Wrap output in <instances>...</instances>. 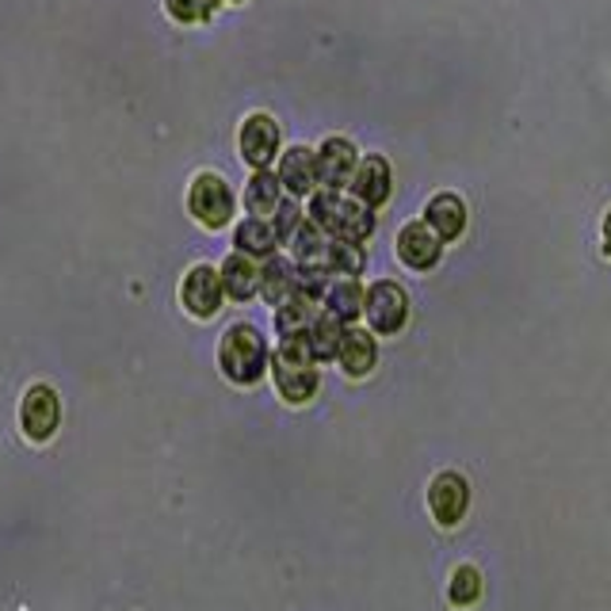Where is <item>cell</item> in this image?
I'll return each mask as SVG.
<instances>
[{
	"label": "cell",
	"mask_w": 611,
	"mask_h": 611,
	"mask_svg": "<svg viewBox=\"0 0 611 611\" xmlns=\"http://www.w3.org/2000/svg\"><path fill=\"white\" fill-rule=\"evenodd\" d=\"M272 379L275 390H279L283 402L290 405H306L313 394H318L321 379H318V359H313L306 336H283L279 348L272 356Z\"/></svg>",
	"instance_id": "cell-1"
},
{
	"label": "cell",
	"mask_w": 611,
	"mask_h": 611,
	"mask_svg": "<svg viewBox=\"0 0 611 611\" xmlns=\"http://www.w3.org/2000/svg\"><path fill=\"white\" fill-rule=\"evenodd\" d=\"M310 221L318 229H325L328 237H344V241H359L374 233V211L367 203H359L356 195H340V191L318 188L310 195Z\"/></svg>",
	"instance_id": "cell-2"
},
{
	"label": "cell",
	"mask_w": 611,
	"mask_h": 611,
	"mask_svg": "<svg viewBox=\"0 0 611 611\" xmlns=\"http://www.w3.org/2000/svg\"><path fill=\"white\" fill-rule=\"evenodd\" d=\"M267 363H272V351H267L260 328L252 325H229L226 336L218 344V367L233 386H252V382L264 379Z\"/></svg>",
	"instance_id": "cell-3"
},
{
	"label": "cell",
	"mask_w": 611,
	"mask_h": 611,
	"mask_svg": "<svg viewBox=\"0 0 611 611\" xmlns=\"http://www.w3.org/2000/svg\"><path fill=\"white\" fill-rule=\"evenodd\" d=\"M233 191H229V183L221 180V176L214 172H199L195 180H191V191H188V211L191 218L199 221V226L206 229H221L229 218H233Z\"/></svg>",
	"instance_id": "cell-4"
},
{
	"label": "cell",
	"mask_w": 611,
	"mask_h": 611,
	"mask_svg": "<svg viewBox=\"0 0 611 611\" xmlns=\"http://www.w3.org/2000/svg\"><path fill=\"white\" fill-rule=\"evenodd\" d=\"M363 318L371 321L374 333L394 336L402 333L405 318H409V295H405L402 283L394 279H379L363 290Z\"/></svg>",
	"instance_id": "cell-5"
},
{
	"label": "cell",
	"mask_w": 611,
	"mask_h": 611,
	"mask_svg": "<svg viewBox=\"0 0 611 611\" xmlns=\"http://www.w3.org/2000/svg\"><path fill=\"white\" fill-rule=\"evenodd\" d=\"M440 256H443V237L424 218L405 221L402 233H397V260L409 272H432L440 264Z\"/></svg>",
	"instance_id": "cell-6"
},
{
	"label": "cell",
	"mask_w": 611,
	"mask_h": 611,
	"mask_svg": "<svg viewBox=\"0 0 611 611\" xmlns=\"http://www.w3.org/2000/svg\"><path fill=\"white\" fill-rule=\"evenodd\" d=\"M221 298H226V287L211 264H195L180 279V306L191 318H214L221 310Z\"/></svg>",
	"instance_id": "cell-7"
},
{
	"label": "cell",
	"mask_w": 611,
	"mask_h": 611,
	"mask_svg": "<svg viewBox=\"0 0 611 611\" xmlns=\"http://www.w3.org/2000/svg\"><path fill=\"white\" fill-rule=\"evenodd\" d=\"M58 420H61V405L58 394L50 386H31L23 394L20 405V428L31 443H46L53 432H58Z\"/></svg>",
	"instance_id": "cell-8"
},
{
	"label": "cell",
	"mask_w": 611,
	"mask_h": 611,
	"mask_svg": "<svg viewBox=\"0 0 611 611\" xmlns=\"http://www.w3.org/2000/svg\"><path fill=\"white\" fill-rule=\"evenodd\" d=\"M279 127H275L272 115H249L241 122V134H237V145H241V157L249 168H267L275 157H279Z\"/></svg>",
	"instance_id": "cell-9"
},
{
	"label": "cell",
	"mask_w": 611,
	"mask_h": 611,
	"mask_svg": "<svg viewBox=\"0 0 611 611\" xmlns=\"http://www.w3.org/2000/svg\"><path fill=\"white\" fill-rule=\"evenodd\" d=\"M356 142H348V137L333 134L321 142L318 149V180L325 183L328 191H344L351 183V176H356Z\"/></svg>",
	"instance_id": "cell-10"
},
{
	"label": "cell",
	"mask_w": 611,
	"mask_h": 611,
	"mask_svg": "<svg viewBox=\"0 0 611 611\" xmlns=\"http://www.w3.org/2000/svg\"><path fill=\"white\" fill-rule=\"evenodd\" d=\"M351 195L359 199V203H367L371 211H379L382 203L390 199V191H394V172H390V160L386 157H363L356 165V176H351Z\"/></svg>",
	"instance_id": "cell-11"
},
{
	"label": "cell",
	"mask_w": 611,
	"mask_h": 611,
	"mask_svg": "<svg viewBox=\"0 0 611 611\" xmlns=\"http://www.w3.org/2000/svg\"><path fill=\"white\" fill-rule=\"evenodd\" d=\"M275 176H279V183L290 191L295 199H306L318 191V153L306 149V145H295V149H287L279 157V168H275Z\"/></svg>",
	"instance_id": "cell-12"
},
{
	"label": "cell",
	"mask_w": 611,
	"mask_h": 611,
	"mask_svg": "<svg viewBox=\"0 0 611 611\" xmlns=\"http://www.w3.org/2000/svg\"><path fill=\"white\" fill-rule=\"evenodd\" d=\"M428 504H432V516L451 527L463 519L466 504H470V489H466V481L458 474H440L432 481V489H428Z\"/></svg>",
	"instance_id": "cell-13"
},
{
	"label": "cell",
	"mask_w": 611,
	"mask_h": 611,
	"mask_svg": "<svg viewBox=\"0 0 611 611\" xmlns=\"http://www.w3.org/2000/svg\"><path fill=\"white\" fill-rule=\"evenodd\" d=\"M336 363H340V371L348 374V379H363V374H371L374 363H379V344H374V336L367 333V328H344Z\"/></svg>",
	"instance_id": "cell-14"
},
{
	"label": "cell",
	"mask_w": 611,
	"mask_h": 611,
	"mask_svg": "<svg viewBox=\"0 0 611 611\" xmlns=\"http://www.w3.org/2000/svg\"><path fill=\"white\" fill-rule=\"evenodd\" d=\"M424 221L443 237V244L458 241L463 229H466V203L455 195V191H435L424 206Z\"/></svg>",
	"instance_id": "cell-15"
},
{
	"label": "cell",
	"mask_w": 611,
	"mask_h": 611,
	"mask_svg": "<svg viewBox=\"0 0 611 611\" xmlns=\"http://www.w3.org/2000/svg\"><path fill=\"white\" fill-rule=\"evenodd\" d=\"M221 287H226V298L233 302H249V298L260 295V264L244 252H229L221 260Z\"/></svg>",
	"instance_id": "cell-16"
},
{
	"label": "cell",
	"mask_w": 611,
	"mask_h": 611,
	"mask_svg": "<svg viewBox=\"0 0 611 611\" xmlns=\"http://www.w3.org/2000/svg\"><path fill=\"white\" fill-rule=\"evenodd\" d=\"M321 302H325V313H333L336 321L348 325V321H356L363 313V287H359L356 275H333Z\"/></svg>",
	"instance_id": "cell-17"
},
{
	"label": "cell",
	"mask_w": 611,
	"mask_h": 611,
	"mask_svg": "<svg viewBox=\"0 0 611 611\" xmlns=\"http://www.w3.org/2000/svg\"><path fill=\"white\" fill-rule=\"evenodd\" d=\"M275 249H279V237H275V229H272V221H267V218L249 214L244 221H237L233 252H244V256H252V260H267Z\"/></svg>",
	"instance_id": "cell-18"
},
{
	"label": "cell",
	"mask_w": 611,
	"mask_h": 611,
	"mask_svg": "<svg viewBox=\"0 0 611 611\" xmlns=\"http://www.w3.org/2000/svg\"><path fill=\"white\" fill-rule=\"evenodd\" d=\"M295 295V260L287 256H267L264 264H260V298L272 306L287 302V298Z\"/></svg>",
	"instance_id": "cell-19"
},
{
	"label": "cell",
	"mask_w": 611,
	"mask_h": 611,
	"mask_svg": "<svg viewBox=\"0 0 611 611\" xmlns=\"http://www.w3.org/2000/svg\"><path fill=\"white\" fill-rule=\"evenodd\" d=\"M313 318H318V302L306 295H290L287 302L275 306V333H279V340L283 336H306Z\"/></svg>",
	"instance_id": "cell-20"
},
{
	"label": "cell",
	"mask_w": 611,
	"mask_h": 611,
	"mask_svg": "<svg viewBox=\"0 0 611 611\" xmlns=\"http://www.w3.org/2000/svg\"><path fill=\"white\" fill-rule=\"evenodd\" d=\"M340 340H344V321H336L333 313H318V318H313V325L306 328V344H310V351H313V359H318V363L336 359Z\"/></svg>",
	"instance_id": "cell-21"
},
{
	"label": "cell",
	"mask_w": 611,
	"mask_h": 611,
	"mask_svg": "<svg viewBox=\"0 0 611 611\" xmlns=\"http://www.w3.org/2000/svg\"><path fill=\"white\" fill-rule=\"evenodd\" d=\"M279 191H283L279 176L267 172V168H256V172H252V180H249V188H244V206H249V214L267 218V214L279 206V199H283Z\"/></svg>",
	"instance_id": "cell-22"
},
{
	"label": "cell",
	"mask_w": 611,
	"mask_h": 611,
	"mask_svg": "<svg viewBox=\"0 0 611 611\" xmlns=\"http://www.w3.org/2000/svg\"><path fill=\"white\" fill-rule=\"evenodd\" d=\"M321 264L328 267V275H359L367 267V256L359 249V241H344V237H328L325 256Z\"/></svg>",
	"instance_id": "cell-23"
},
{
	"label": "cell",
	"mask_w": 611,
	"mask_h": 611,
	"mask_svg": "<svg viewBox=\"0 0 611 611\" xmlns=\"http://www.w3.org/2000/svg\"><path fill=\"white\" fill-rule=\"evenodd\" d=\"M325 244H328L325 229H318L310 218H302V226L290 233L287 249H290V256H295V264H321V256H325Z\"/></svg>",
	"instance_id": "cell-24"
},
{
	"label": "cell",
	"mask_w": 611,
	"mask_h": 611,
	"mask_svg": "<svg viewBox=\"0 0 611 611\" xmlns=\"http://www.w3.org/2000/svg\"><path fill=\"white\" fill-rule=\"evenodd\" d=\"M221 0H165L168 15L180 23H206Z\"/></svg>",
	"instance_id": "cell-25"
},
{
	"label": "cell",
	"mask_w": 611,
	"mask_h": 611,
	"mask_svg": "<svg viewBox=\"0 0 611 611\" xmlns=\"http://www.w3.org/2000/svg\"><path fill=\"white\" fill-rule=\"evenodd\" d=\"M298 226H302V206L295 203V195L279 199V206L272 211V229H275V237H279V244H287Z\"/></svg>",
	"instance_id": "cell-26"
},
{
	"label": "cell",
	"mask_w": 611,
	"mask_h": 611,
	"mask_svg": "<svg viewBox=\"0 0 611 611\" xmlns=\"http://www.w3.org/2000/svg\"><path fill=\"white\" fill-rule=\"evenodd\" d=\"M481 596V577L478 570H470V565H463V570L455 573V580H451V600L455 603H474Z\"/></svg>",
	"instance_id": "cell-27"
},
{
	"label": "cell",
	"mask_w": 611,
	"mask_h": 611,
	"mask_svg": "<svg viewBox=\"0 0 611 611\" xmlns=\"http://www.w3.org/2000/svg\"><path fill=\"white\" fill-rule=\"evenodd\" d=\"M600 237H603V256H611V211L603 214V226H600Z\"/></svg>",
	"instance_id": "cell-28"
}]
</instances>
